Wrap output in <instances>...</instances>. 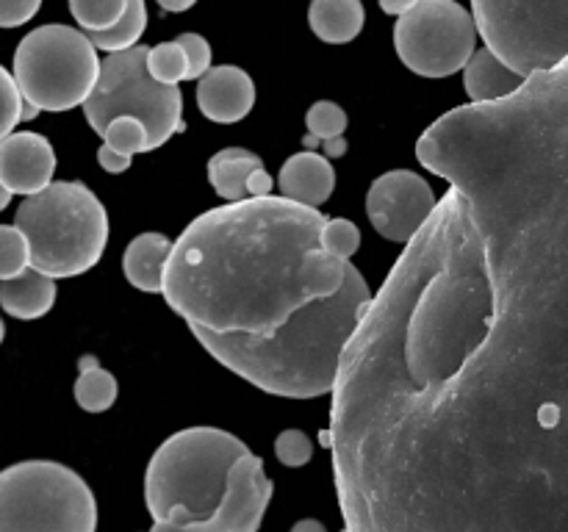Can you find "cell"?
<instances>
[{
  "instance_id": "obj_1",
  "label": "cell",
  "mask_w": 568,
  "mask_h": 532,
  "mask_svg": "<svg viewBox=\"0 0 568 532\" xmlns=\"http://www.w3.org/2000/svg\"><path fill=\"white\" fill-rule=\"evenodd\" d=\"M325 214L288 197H247L178 236L164 299L214 360L275 397L333 393L342 355L369 310V283L322 247Z\"/></svg>"
},
{
  "instance_id": "obj_2",
  "label": "cell",
  "mask_w": 568,
  "mask_h": 532,
  "mask_svg": "<svg viewBox=\"0 0 568 532\" xmlns=\"http://www.w3.org/2000/svg\"><path fill=\"white\" fill-rule=\"evenodd\" d=\"M247 443L220 427H186L166 438L144 471L150 532H186L214 519Z\"/></svg>"
},
{
  "instance_id": "obj_3",
  "label": "cell",
  "mask_w": 568,
  "mask_h": 532,
  "mask_svg": "<svg viewBox=\"0 0 568 532\" xmlns=\"http://www.w3.org/2000/svg\"><path fill=\"white\" fill-rule=\"evenodd\" d=\"M14 225L26 233L31 266L53 280L98 266L109 244V214L81 181H53L20 203Z\"/></svg>"
},
{
  "instance_id": "obj_4",
  "label": "cell",
  "mask_w": 568,
  "mask_h": 532,
  "mask_svg": "<svg viewBox=\"0 0 568 532\" xmlns=\"http://www.w3.org/2000/svg\"><path fill=\"white\" fill-rule=\"evenodd\" d=\"M0 532H98V499L70 466L22 460L0 471Z\"/></svg>"
},
{
  "instance_id": "obj_5",
  "label": "cell",
  "mask_w": 568,
  "mask_h": 532,
  "mask_svg": "<svg viewBox=\"0 0 568 532\" xmlns=\"http://www.w3.org/2000/svg\"><path fill=\"white\" fill-rule=\"evenodd\" d=\"M148 50L136 44L105 55L83 114L98 136L116 116H136L148 127V150L153 153L183 127V98L181 89L164 86L150 75Z\"/></svg>"
},
{
  "instance_id": "obj_6",
  "label": "cell",
  "mask_w": 568,
  "mask_h": 532,
  "mask_svg": "<svg viewBox=\"0 0 568 532\" xmlns=\"http://www.w3.org/2000/svg\"><path fill=\"white\" fill-rule=\"evenodd\" d=\"M100 78L98 48L70 25L33 28L14 50V81L39 111H70L87 103Z\"/></svg>"
},
{
  "instance_id": "obj_7",
  "label": "cell",
  "mask_w": 568,
  "mask_h": 532,
  "mask_svg": "<svg viewBox=\"0 0 568 532\" xmlns=\"http://www.w3.org/2000/svg\"><path fill=\"white\" fill-rule=\"evenodd\" d=\"M471 14L486 48L519 75L568 59V0H471Z\"/></svg>"
},
{
  "instance_id": "obj_8",
  "label": "cell",
  "mask_w": 568,
  "mask_h": 532,
  "mask_svg": "<svg viewBox=\"0 0 568 532\" xmlns=\"http://www.w3.org/2000/svg\"><path fill=\"white\" fill-rule=\"evenodd\" d=\"M477 22L458 0H419L397 17L394 50L422 78H449L464 70L477 50Z\"/></svg>"
},
{
  "instance_id": "obj_9",
  "label": "cell",
  "mask_w": 568,
  "mask_h": 532,
  "mask_svg": "<svg viewBox=\"0 0 568 532\" xmlns=\"http://www.w3.org/2000/svg\"><path fill=\"white\" fill-rule=\"evenodd\" d=\"M436 205L433 186L414 170L383 172L366 192V216L372 227L403 247L427 225Z\"/></svg>"
},
{
  "instance_id": "obj_10",
  "label": "cell",
  "mask_w": 568,
  "mask_h": 532,
  "mask_svg": "<svg viewBox=\"0 0 568 532\" xmlns=\"http://www.w3.org/2000/svg\"><path fill=\"white\" fill-rule=\"evenodd\" d=\"M272 499V480L258 454L247 452L231 471V491L220 513L186 532H258Z\"/></svg>"
},
{
  "instance_id": "obj_11",
  "label": "cell",
  "mask_w": 568,
  "mask_h": 532,
  "mask_svg": "<svg viewBox=\"0 0 568 532\" xmlns=\"http://www.w3.org/2000/svg\"><path fill=\"white\" fill-rule=\"evenodd\" d=\"M53 175L55 150L42 133L14 131L0 142V183L11 194H39L53 183Z\"/></svg>"
},
{
  "instance_id": "obj_12",
  "label": "cell",
  "mask_w": 568,
  "mask_h": 532,
  "mask_svg": "<svg viewBox=\"0 0 568 532\" xmlns=\"http://www.w3.org/2000/svg\"><path fill=\"white\" fill-rule=\"evenodd\" d=\"M197 105L205 120L233 125L244 120L255 105V83L242 66H211L197 81Z\"/></svg>"
},
{
  "instance_id": "obj_13",
  "label": "cell",
  "mask_w": 568,
  "mask_h": 532,
  "mask_svg": "<svg viewBox=\"0 0 568 532\" xmlns=\"http://www.w3.org/2000/svg\"><path fill=\"white\" fill-rule=\"evenodd\" d=\"M209 183L227 203L264 197V194H272V186H275L261 155L244 147H225L211 155Z\"/></svg>"
},
{
  "instance_id": "obj_14",
  "label": "cell",
  "mask_w": 568,
  "mask_h": 532,
  "mask_svg": "<svg viewBox=\"0 0 568 532\" xmlns=\"http://www.w3.org/2000/svg\"><path fill=\"white\" fill-rule=\"evenodd\" d=\"M277 188H281L283 197L294 200V203L320 208L331 200L333 188H336V170H333L327 155L303 150V153H294L292 158H286V164L281 166Z\"/></svg>"
},
{
  "instance_id": "obj_15",
  "label": "cell",
  "mask_w": 568,
  "mask_h": 532,
  "mask_svg": "<svg viewBox=\"0 0 568 532\" xmlns=\"http://www.w3.org/2000/svg\"><path fill=\"white\" fill-rule=\"evenodd\" d=\"M175 242L166 238L164 233H139L122 253V275L133 288L144 294L164 291L166 264Z\"/></svg>"
},
{
  "instance_id": "obj_16",
  "label": "cell",
  "mask_w": 568,
  "mask_h": 532,
  "mask_svg": "<svg viewBox=\"0 0 568 532\" xmlns=\"http://www.w3.org/2000/svg\"><path fill=\"white\" fill-rule=\"evenodd\" d=\"M527 78L510 70L491 48L475 50L469 64L464 66V89L471 103H497L521 89Z\"/></svg>"
},
{
  "instance_id": "obj_17",
  "label": "cell",
  "mask_w": 568,
  "mask_h": 532,
  "mask_svg": "<svg viewBox=\"0 0 568 532\" xmlns=\"http://www.w3.org/2000/svg\"><path fill=\"white\" fill-rule=\"evenodd\" d=\"M55 305V280L28 266L22 275L0 283V308L14 319H42Z\"/></svg>"
},
{
  "instance_id": "obj_18",
  "label": "cell",
  "mask_w": 568,
  "mask_h": 532,
  "mask_svg": "<svg viewBox=\"0 0 568 532\" xmlns=\"http://www.w3.org/2000/svg\"><path fill=\"white\" fill-rule=\"evenodd\" d=\"M366 11L361 0H311L308 25L322 42L347 44L364 31Z\"/></svg>"
},
{
  "instance_id": "obj_19",
  "label": "cell",
  "mask_w": 568,
  "mask_h": 532,
  "mask_svg": "<svg viewBox=\"0 0 568 532\" xmlns=\"http://www.w3.org/2000/svg\"><path fill=\"white\" fill-rule=\"evenodd\" d=\"M72 393H75V402L81 410H87V413H105L116 402L120 386H116V377L109 369H103L94 355H83L78 360V377Z\"/></svg>"
},
{
  "instance_id": "obj_20",
  "label": "cell",
  "mask_w": 568,
  "mask_h": 532,
  "mask_svg": "<svg viewBox=\"0 0 568 532\" xmlns=\"http://www.w3.org/2000/svg\"><path fill=\"white\" fill-rule=\"evenodd\" d=\"M144 28H148V6H144V0H128L125 14L114 25L105 28V31H87V37L103 53H116V50L136 48Z\"/></svg>"
},
{
  "instance_id": "obj_21",
  "label": "cell",
  "mask_w": 568,
  "mask_h": 532,
  "mask_svg": "<svg viewBox=\"0 0 568 532\" xmlns=\"http://www.w3.org/2000/svg\"><path fill=\"white\" fill-rule=\"evenodd\" d=\"M305 127H308V136L305 144L316 142H333V139H342L347 131V111L342 109L333 100H316L308 111H305Z\"/></svg>"
},
{
  "instance_id": "obj_22",
  "label": "cell",
  "mask_w": 568,
  "mask_h": 532,
  "mask_svg": "<svg viewBox=\"0 0 568 532\" xmlns=\"http://www.w3.org/2000/svg\"><path fill=\"white\" fill-rule=\"evenodd\" d=\"M148 70L164 86H178L181 81H186L189 61L178 39L175 42H161L148 50Z\"/></svg>"
},
{
  "instance_id": "obj_23",
  "label": "cell",
  "mask_w": 568,
  "mask_h": 532,
  "mask_svg": "<svg viewBox=\"0 0 568 532\" xmlns=\"http://www.w3.org/2000/svg\"><path fill=\"white\" fill-rule=\"evenodd\" d=\"M128 9V0H70V14L83 31H105Z\"/></svg>"
},
{
  "instance_id": "obj_24",
  "label": "cell",
  "mask_w": 568,
  "mask_h": 532,
  "mask_svg": "<svg viewBox=\"0 0 568 532\" xmlns=\"http://www.w3.org/2000/svg\"><path fill=\"white\" fill-rule=\"evenodd\" d=\"M31 266V247L17 225H0V283L22 275Z\"/></svg>"
},
{
  "instance_id": "obj_25",
  "label": "cell",
  "mask_w": 568,
  "mask_h": 532,
  "mask_svg": "<svg viewBox=\"0 0 568 532\" xmlns=\"http://www.w3.org/2000/svg\"><path fill=\"white\" fill-rule=\"evenodd\" d=\"M105 144H111L114 150L125 155H139L150 153L148 150V127L136 120V116H116L109 122L103 133H100Z\"/></svg>"
},
{
  "instance_id": "obj_26",
  "label": "cell",
  "mask_w": 568,
  "mask_h": 532,
  "mask_svg": "<svg viewBox=\"0 0 568 532\" xmlns=\"http://www.w3.org/2000/svg\"><path fill=\"white\" fill-rule=\"evenodd\" d=\"M322 247H325L331 255H336V258L353 260V255L358 253L361 247L358 225L344 219V216H336V219L327 216L325 227H322Z\"/></svg>"
},
{
  "instance_id": "obj_27",
  "label": "cell",
  "mask_w": 568,
  "mask_h": 532,
  "mask_svg": "<svg viewBox=\"0 0 568 532\" xmlns=\"http://www.w3.org/2000/svg\"><path fill=\"white\" fill-rule=\"evenodd\" d=\"M22 105H26V100H22L20 86L14 81V72L0 66V142L9 133H14L17 122L22 120Z\"/></svg>"
},
{
  "instance_id": "obj_28",
  "label": "cell",
  "mask_w": 568,
  "mask_h": 532,
  "mask_svg": "<svg viewBox=\"0 0 568 532\" xmlns=\"http://www.w3.org/2000/svg\"><path fill=\"white\" fill-rule=\"evenodd\" d=\"M314 454V441L303 430H283L275 438V458L288 469H300Z\"/></svg>"
},
{
  "instance_id": "obj_29",
  "label": "cell",
  "mask_w": 568,
  "mask_h": 532,
  "mask_svg": "<svg viewBox=\"0 0 568 532\" xmlns=\"http://www.w3.org/2000/svg\"><path fill=\"white\" fill-rule=\"evenodd\" d=\"M178 44H181L183 53H186V61H189L186 81H200V78H203L211 66H214L211 64V61H214V55H211L209 39L200 37V33H181V37H178Z\"/></svg>"
},
{
  "instance_id": "obj_30",
  "label": "cell",
  "mask_w": 568,
  "mask_h": 532,
  "mask_svg": "<svg viewBox=\"0 0 568 532\" xmlns=\"http://www.w3.org/2000/svg\"><path fill=\"white\" fill-rule=\"evenodd\" d=\"M42 0H0V28H20L37 17Z\"/></svg>"
},
{
  "instance_id": "obj_31",
  "label": "cell",
  "mask_w": 568,
  "mask_h": 532,
  "mask_svg": "<svg viewBox=\"0 0 568 532\" xmlns=\"http://www.w3.org/2000/svg\"><path fill=\"white\" fill-rule=\"evenodd\" d=\"M98 164H100V170L109 172V175H122V172L131 170L133 155L120 153V150H114L111 144L103 142L98 150Z\"/></svg>"
},
{
  "instance_id": "obj_32",
  "label": "cell",
  "mask_w": 568,
  "mask_h": 532,
  "mask_svg": "<svg viewBox=\"0 0 568 532\" xmlns=\"http://www.w3.org/2000/svg\"><path fill=\"white\" fill-rule=\"evenodd\" d=\"M419 0H381V9L392 17H403L405 11H410Z\"/></svg>"
},
{
  "instance_id": "obj_33",
  "label": "cell",
  "mask_w": 568,
  "mask_h": 532,
  "mask_svg": "<svg viewBox=\"0 0 568 532\" xmlns=\"http://www.w3.org/2000/svg\"><path fill=\"white\" fill-rule=\"evenodd\" d=\"M155 3H159L164 11H172V14H181V11L192 9V6L197 3V0H155Z\"/></svg>"
},
{
  "instance_id": "obj_34",
  "label": "cell",
  "mask_w": 568,
  "mask_h": 532,
  "mask_svg": "<svg viewBox=\"0 0 568 532\" xmlns=\"http://www.w3.org/2000/svg\"><path fill=\"white\" fill-rule=\"evenodd\" d=\"M292 532H327V526L316 519H303L292 526Z\"/></svg>"
},
{
  "instance_id": "obj_35",
  "label": "cell",
  "mask_w": 568,
  "mask_h": 532,
  "mask_svg": "<svg viewBox=\"0 0 568 532\" xmlns=\"http://www.w3.org/2000/svg\"><path fill=\"white\" fill-rule=\"evenodd\" d=\"M347 153V139H333V142L325 144V155L327 158H338V155Z\"/></svg>"
},
{
  "instance_id": "obj_36",
  "label": "cell",
  "mask_w": 568,
  "mask_h": 532,
  "mask_svg": "<svg viewBox=\"0 0 568 532\" xmlns=\"http://www.w3.org/2000/svg\"><path fill=\"white\" fill-rule=\"evenodd\" d=\"M11 197H14V194H11V192H9V188H6V186H3V183H0V211H6V208H9Z\"/></svg>"
},
{
  "instance_id": "obj_37",
  "label": "cell",
  "mask_w": 568,
  "mask_h": 532,
  "mask_svg": "<svg viewBox=\"0 0 568 532\" xmlns=\"http://www.w3.org/2000/svg\"><path fill=\"white\" fill-rule=\"evenodd\" d=\"M37 114H39L37 105H31V103L22 105V120H33V116H37Z\"/></svg>"
},
{
  "instance_id": "obj_38",
  "label": "cell",
  "mask_w": 568,
  "mask_h": 532,
  "mask_svg": "<svg viewBox=\"0 0 568 532\" xmlns=\"http://www.w3.org/2000/svg\"><path fill=\"white\" fill-rule=\"evenodd\" d=\"M3 338H6V325H3V319H0V344H3Z\"/></svg>"
}]
</instances>
